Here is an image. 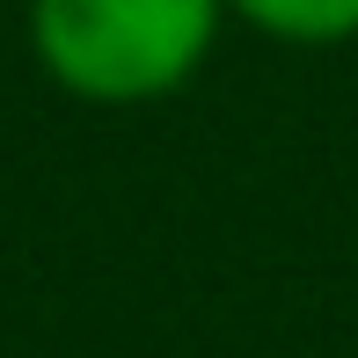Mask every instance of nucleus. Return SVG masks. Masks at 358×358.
<instances>
[{"instance_id": "1", "label": "nucleus", "mask_w": 358, "mask_h": 358, "mask_svg": "<svg viewBox=\"0 0 358 358\" xmlns=\"http://www.w3.org/2000/svg\"><path fill=\"white\" fill-rule=\"evenodd\" d=\"M227 0H29V52L80 103H161L213 59Z\"/></svg>"}, {"instance_id": "2", "label": "nucleus", "mask_w": 358, "mask_h": 358, "mask_svg": "<svg viewBox=\"0 0 358 358\" xmlns=\"http://www.w3.org/2000/svg\"><path fill=\"white\" fill-rule=\"evenodd\" d=\"M227 15H241L249 29L278 44H344L358 37V0H227Z\"/></svg>"}]
</instances>
